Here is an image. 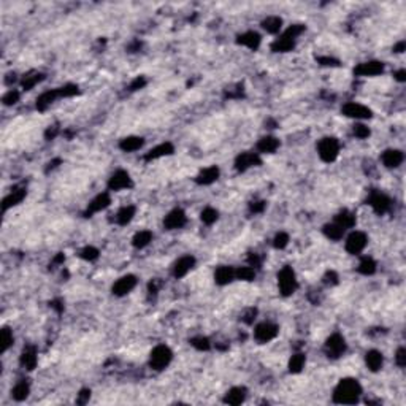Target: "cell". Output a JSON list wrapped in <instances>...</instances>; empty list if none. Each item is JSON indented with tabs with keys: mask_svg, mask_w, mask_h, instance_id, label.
Instances as JSON below:
<instances>
[{
	"mask_svg": "<svg viewBox=\"0 0 406 406\" xmlns=\"http://www.w3.org/2000/svg\"><path fill=\"white\" fill-rule=\"evenodd\" d=\"M404 48H406V43H404V42H398V43H396V44L394 46V51H395V52H403Z\"/></svg>",
	"mask_w": 406,
	"mask_h": 406,
	"instance_id": "e7e4bbea",
	"label": "cell"
},
{
	"mask_svg": "<svg viewBox=\"0 0 406 406\" xmlns=\"http://www.w3.org/2000/svg\"><path fill=\"white\" fill-rule=\"evenodd\" d=\"M335 222L340 224L341 227L346 230V228H352L356 226L357 218H356L354 213H350L349 210H343V211H340V213L335 216Z\"/></svg>",
	"mask_w": 406,
	"mask_h": 406,
	"instance_id": "4dcf8cb0",
	"label": "cell"
},
{
	"mask_svg": "<svg viewBox=\"0 0 406 406\" xmlns=\"http://www.w3.org/2000/svg\"><path fill=\"white\" fill-rule=\"evenodd\" d=\"M51 308H54V310H56L58 312H62V310H64V304H62V302H60V300H54V302H51Z\"/></svg>",
	"mask_w": 406,
	"mask_h": 406,
	"instance_id": "6125c7cd",
	"label": "cell"
},
{
	"mask_svg": "<svg viewBox=\"0 0 406 406\" xmlns=\"http://www.w3.org/2000/svg\"><path fill=\"white\" fill-rule=\"evenodd\" d=\"M256 278V268L252 266H240V268L235 270V280L240 281H254Z\"/></svg>",
	"mask_w": 406,
	"mask_h": 406,
	"instance_id": "ab89813d",
	"label": "cell"
},
{
	"mask_svg": "<svg viewBox=\"0 0 406 406\" xmlns=\"http://www.w3.org/2000/svg\"><path fill=\"white\" fill-rule=\"evenodd\" d=\"M12 81H13V82L16 81V73H8L6 78H5V84H6V86H12Z\"/></svg>",
	"mask_w": 406,
	"mask_h": 406,
	"instance_id": "be15d7a7",
	"label": "cell"
},
{
	"mask_svg": "<svg viewBox=\"0 0 406 406\" xmlns=\"http://www.w3.org/2000/svg\"><path fill=\"white\" fill-rule=\"evenodd\" d=\"M370 128H368L365 124H356L354 126V135L357 138H360V140H365V138L370 136Z\"/></svg>",
	"mask_w": 406,
	"mask_h": 406,
	"instance_id": "c3c4849f",
	"label": "cell"
},
{
	"mask_svg": "<svg viewBox=\"0 0 406 406\" xmlns=\"http://www.w3.org/2000/svg\"><path fill=\"white\" fill-rule=\"evenodd\" d=\"M43 80H44V75H43V73H40V72H29V73H27V75L22 76V80H21V88H22L24 90H30V89H34L36 84H38L40 81H43Z\"/></svg>",
	"mask_w": 406,
	"mask_h": 406,
	"instance_id": "1f68e13d",
	"label": "cell"
},
{
	"mask_svg": "<svg viewBox=\"0 0 406 406\" xmlns=\"http://www.w3.org/2000/svg\"><path fill=\"white\" fill-rule=\"evenodd\" d=\"M260 42H262L260 35L257 34V32H254V30L243 32V34H240L236 36V43L244 46V48H248V50H251V51H257V50H259Z\"/></svg>",
	"mask_w": 406,
	"mask_h": 406,
	"instance_id": "d6986e66",
	"label": "cell"
},
{
	"mask_svg": "<svg viewBox=\"0 0 406 406\" xmlns=\"http://www.w3.org/2000/svg\"><path fill=\"white\" fill-rule=\"evenodd\" d=\"M218 178H219V168L216 167V165H211V167L203 168L197 174L196 182L198 184V186H210V184H213Z\"/></svg>",
	"mask_w": 406,
	"mask_h": 406,
	"instance_id": "7402d4cb",
	"label": "cell"
},
{
	"mask_svg": "<svg viewBox=\"0 0 406 406\" xmlns=\"http://www.w3.org/2000/svg\"><path fill=\"white\" fill-rule=\"evenodd\" d=\"M248 264H249V266H252V268H259V266L262 265V257L259 254H249Z\"/></svg>",
	"mask_w": 406,
	"mask_h": 406,
	"instance_id": "f5cc1de1",
	"label": "cell"
},
{
	"mask_svg": "<svg viewBox=\"0 0 406 406\" xmlns=\"http://www.w3.org/2000/svg\"><path fill=\"white\" fill-rule=\"evenodd\" d=\"M64 260H66V256H64V254H58L56 257H54L52 264L54 265H60V264H64Z\"/></svg>",
	"mask_w": 406,
	"mask_h": 406,
	"instance_id": "03108f58",
	"label": "cell"
},
{
	"mask_svg": "<svg viewBox=\"0 0 406 406\" xmlns=\"http://www.w3.org/2000/svg\"><path fill=\"white\" fill-rule=\"evenodd\" d=\"M280 334V327L272 322H262L254 328V338L259 343H268V341L274 340Z\"/></svg>",
	"mask_w": 406,
	"mask_h": 406,
	"instance_id": "30bf717a",
	"label": "cell"
},
{
	"mask_svg": "<svg viewBox=\"0 0 406 406\" xmlns=\"http://www.w3.org/2000/svg\"><path fill=\"white\" fill-rule=\"evenodd\" d=\"M136 286V278L134 274H126L122 278H119L112 288V292L116 297H124L128 292H132L134 288Z\"/></svg>",
	"mask_w": 406,
	"mask_h": 406,
	"instance_id": "2e32d148",
	"label": "cell"
},
{
	"mask_svg": "<svg viewBox=\"0 0 406 406\" xmlns=\"http://www.w3.org/2000/svg\"><path fill=\"white\" fill-rule=\"evenodd\" d=\"M384 72V64L381 60H368L358 64L354 68L356 76H378Z\"/></svg>",
	"mask_w": 406,
	"mask_h": 406,
	"instance_id": "4fadbf2b",
	"label": "cell"
},
{
	"mask_svg": "<svg viewBox=\"0 0 406 406\" xmlns=\"http://www.w3.org/2000/svg\"><path fill=\"white\" fill-rule=\"evenodd\" d=\"M144 86H146V78H144V76H136V78L130 82V90L143 89Z\"/></svg>",
	"mask_w": 406,
	"mask_h": 406,
	"instance_id": "9f6ffc18",
	"label": "cell"
},
{
	"mask_svg": "<svg viewBox=\"0 0 406 406\" xmlns=\"http://www.w3.org/2000/svg\"><path fill=\"white\" fill-rule=\"evenodd\" d=\"M20 97H21L20 90H16V89H10V90H8L6 94L2 97V102H4V105H6V106H12V105H16L18 102H20Z\"/></svg>",
	"mask_w": 406,
	"mask_h": 406,
	"instance_id": "ee69618b",
	"label": "cell"
},
{
	"mask_svg": "<svg viewBox=\"0 0 406 406\" xmlns=\"http://www.w3.org/2000/svg\"><path fill=\"white\" fill-rule=\"evenodd\" d=\"M243 94H244V89H243L242 84H236V86L226 89V97L227 98H242Z\"/></svg>",
	"mask_w": 406,
	"mask_h": 406,
	"instance_id": "7dc6e473",
	"label": "cell"
},
{
	"mask_svg": "<svg viewBox=\"0 0 406 406\" xmlns=\"http://www.w3.org/2000/svg\"><path fill=\"white\" fill-rule=\"evenodd\" d=\"M403 159H404V156H403V152L400 150H386L381 154V160L384 164V167H387V168L400 167Z\"/></svg>",
	"mask_w": 406,
	"mask_h": 406,
	"instance_id": "ffe728a7",
	"label": "cell"
},
{
	"mask_svg": "<svg viewBox=\"0 0 406 406\" xmlns=\"http://www.w3.org/2000/svg\"><path fill=\"white\" fill-rule=\"evenodd\" d=\"M366 203L373 208V211H374L376 214H384V213H387V211L390 210V205H392L390 198L387 197L386 194L376 192V190H373V192L370 194V196H368Z\"/></svg>",
	"mask_w": 406,
	"mask_h": 406,
	"instance_id": "9c48e42d",
	"label": "cell"
},
{
	"mask_svg": "<svg viewBox=\"0 0 406 406\" xmlns=\"http://www.w3.org/2000/svg\"><path fill=\"white\" fill-rule=\"evenodd\" d=\"M59 134V127L58 126H50L48 130L44 132V138L46 140H52V138H56Z\"/></svg>",
	"mask_w": 406,
	"mask_h": 406,
	"instance_id": "680465c9",
	"label": "cell"
},
{
	"mask_svg": "<svg viewBox=\"0 0 406 406\" xmlns=\"http://www.w3.org/2000/svg\"><path fill=\"white\" fill-rule=\"evenodd\" d=\"M188 222V216L181 208H174L164 219V227L167 230H176L184 227Z\"/></svg>",
	"mask_w": 406,
	"mask_h": 406,
	"instance_id": "9a60e30c",
	"label": "cell"
},
{
	"mask_svg": "<svg viewBox=\"0 0 406 406\" xmlns=\"http://www.w3.org/2000/svg\"><path fill=\"white\" fill-rule=\"evenodd\" d=\"M29 394H30V387L26 380H21L20 382H16L13 390H12V396L16 402H24L27 396H29Z\"/></svg>",
	"mask_w": 406,
	"mask_h": 406,
	"instance_id": "e575fe53",
	"label": "cell"
},
{
	"mask_svg": "<svg viewBox=\"0 0 406 406\" xmlns=\"http://www.w3.org/2000/svg\"><path fill=\"white\" fill-rule=\"evenodd\" d=\"M194 266H196V257L194 256H182L173 265V276L174 278H184Z\"/></svg>",
	"mask_w": 406,
	"mask_h": 406,
	"instance_id": "e0dca14e",
	"label": "cell"
},
{
	"mask_svg": "<svg viewBox=\"0 0 406 406\" xmlns=\"http://www.w3.org/2000/svg\"><path fill=\"white\" fill-rule=\"evenodd\" d=\"M98 249L94 248V246H86V248H82L81 249V252H80V257L82 260H86V262H94L98 259Z\"/></svg>",
	"mask_w": 406,
	"mask_h": 406,
	"instance_id": "b9f144b4",
	"label": "cell"
},
{
	"mask_svg": "<svg viewBox=\"0 0 406 406\" xmlns=\"http://www.w3.org/2000/svg\"><path fill=\"white\" fill-rule=\"evenodd\" d=\"M172 358H173L172 349L168 346H165V344H159V346H156L151 350V354H150V366L152 368V370H156V372H162V370H165V368L170 365Z\"/></svg>",
	"mask_w": 406,
	"mask_h": 406,
	"instance_id": "3957f363",
	"label": "cell"
},
{
	"mask_svg": "<svg viewBox=\"0 0 406 406\" xmlns=\"http://www.w3.org/2000/svg\"><path fill=\"white\" fill-rule=\"evenodd\" d=\"M322 230H324V235L328 240H332V242H340V240L344 236V232H346V230L340 224H336L335 220L332 224H326Z\"/></svg>",
	"mask_w": 406,
	"mask_h": 406,
	"instance_id": "d6a6232c",
	"label": "cell"
},
{
	"mask_svg": "<svg viewBox=\"0 0 406 406\" xmlns=\"http://www.w3.org/2000/svg\"><path fill=\"white\" fill-rule=\"evenodd\" d=\"M357 272L364 276H372L376 273V262L372 259V257L365 256L360 259V264H358V266H357Z\"/></svg>",
	"mask_w": 406,
	"mask_h": 406,
	"instance_id": "8d00e7d4",
	"label": "cell"
},
{
	"mask_svg": "<svg viewBox=\"0 0 406 406\" xmlns=\"http://www.w3.org/2000/svg\"><path fill=\"white\" fill-rule=\"evenodd\" d=\"M219 218V213H218V210L214 208H211V206H206L205 210L202 211V214H200V219H202V222L203 224H206V226H211V224H214L216 220Z\"/></svg>",
	"mask_w": 406,
	"mask_h": 406,
	"instance_id": "60d3db41",
	"label": "cell"
},
{
	"mask_svg": "<svg viewBox=\"0 0 406 406\" xmlns=\"http://www.w3.org/2000/svg\"><path fill=\"white\" fill-rule=\"evenodd\" d=\"M362 395V386L356 378H343L334 390V402L338 404H356Z\"/></svg>",
	"mask_w": 406,
	"mask_h": 406,
	"instance_id": "6da1fadb",
	"label": "cell"
},
{
	"mask_svg": "<svg viewBox=\"0 0 406 406\" xmlns=\"http://www.w3.org/2000/svg\"><path fill=\"white\" fill-rule=\"evenodd\" d=\"M235 280V268L228 265H220L214 272V281L219 286H227Z\"/></svg>",
	"mask_w": 406,
	"mask_h": 406,
	"instance_id": "603a6c76",
	"label": "cell"
},
{
	"mask_svg": "<svg viewBox=\"0 0 406 406\" xmlns=\"http://www.w3.org/2000/svg\"><path fill=\"white\" fill-rule=\"evenodd\" d=\"M318 154L322 162L332 164L335 162L340 154V142L335 136H326L322 138L318 144Z\"/></svg>",
	"mask_w": 406,
	"mask_h": 406,
	"instance_id": "5b68a950",
	"label": "cell"
},
{
	"mask_svg": "<svg viewBox=\"0 0 406 406\" xmlns=\"http://www.w3.org/2000/svg\"><path fill=\"white\" fill-rule=\"evenodd\" d=\"M58 164H60V159H56V160L50 162V164H48V170H50V168H54V167H58Z\"/></svg>",
	"mask_w": 406,
	"mask_h": 406,
	"instance_id": "003e7915",
	"label": "cell"
},
{
	"mask_svg": "<svg viewBox=\"0 0 406 406\" xmlns=\"http://www.w3.org/2000/svg\"><path fill=\"white\" fill-rule=\"evenodd\" d=\"M59 94L60 97H75L80 94V88L76 84H66V86H62L59 88Z\"/></svg>",
	"mask_w": 406,
	"mask_h": 406,
	"instance_id": "f6af8a7d",
	"label": "cell"
},
{
	"mask_svg": "<svg viewBox=\"0 0 406 406\" xmlns=\"http://www.w3.org/2000/svg\"><path fill=\"white\" fill-rule=\"evenodd\" d=\"M259 165H262L259 152H242L235 159V168L238 172H246L252 167H259Z\"/></svg>",
	"mask_w": 406,
	"mask_h": 406,
	"instance_id": "7c38bea8",
	"label": "cell"
},
{
	"mask_svg": "<svg viewBox=\"0 0 406 406\" xmlns=\"http://www.w3.org/2000/svg\"><path fill=\"white\" fill-rule=\"evenodd\" d=\"M341 113L352 119H370L373 116L370 108L360 104H356V102H348V104H344L343 108H341Z\"/></svg>",
	"mask_w": 406,
	"mask_h": 406,
	"instance_id": "8fae6325",
	"label": "cell"
},
{
	"mask_svg": "<svg viewBox=\"0 0 406 406\" xmlns=\"http://www.w3.org/2000/svg\"><path fill=\"white\" fill-rule=\"evenodd\" d=\"M265 208H266V202H264V200L252 202L251 205H249V211H251V213H262Z\"/></svg>",
	"mask_w": 406,
	"mask_h": 406,
	"instance_id": "db71d44e",
	"label": "cell"
},
{
	"mask_svg": "<svg viewBox=\"0 0 406 406\" xmlns=\"http://www.w3.org/2000/svg\"><path fill=\"white\" fill-rule=\"evenodd\" d=\"M110 203H112V197H110V194L108 192H102L98 194L97 197H94L90 202H89V205L84 211V218H90L92 214H96V213H100V211H104L105 208L110 206Z\"/></svg>",
	"mask_w": 406,
	"mask_h": 406,
	"instance_id": "5bb4252c",
	"label": "cell"
},
{
	"mask_svg": "<svg viewBox=\"0 0 406 406\" xmlns=\"http://www.w3.org/2000/svg\"><path fill=\"white\" fill-rule=\"evenodd\" d=\"M190 346L196 348L197 350H210L211 349V341L206 336H196L190 340Z\"/></svg>",
	"mask_w": 406,
	"mask_h": 406,
	"instance_id": "7bdbcfd3",
	"label": "cell"
},
{
	"mask_svg": "<svg viewBox=\"0 0 406 406\" xmlns=\"http://www.w3.org/2000/svg\"><path fill=\"white\" fill-rule=\"evenodd\" d=\"M90 398V390L89 389H81L80 394H78V398H76V403L78 404H86Z\"/></svg>",
	"mask_w": 406,
	"mask_h": 406,
	"instance_id": "6f0895ef",
	"label": "cell"
},
{
	"mask_svg": "<svg viewBox=\"0 0 406 406\" xmlns=\"http://www.w3.org/2000/svg\"><path fill=\"white\" fill-rule=\"evenodd\" d=\"M280 148V140L278 138H274L272 135H266V136H262L259 143H257V151L262 152V154H273L276 150Z\"/></svg>",
	"mask_w": 406,
	"mask_h": 406,
	"instance_id": "484cf974",
	"label": "cell"
},
{
	"mask_svg": "<svg viewBox=\"0 0 406 406\" xmlns=\"http://www.w3.org/2000/svg\"><path fill=\"white\" fill-rule=\"evenodd\" d=\"M134 186V181L126 170H116L108 180V189L113 192H119L124 189H130Z\"/></svg>",
	"mask_w": 406,
	"mask_h": 406,
	"instance_id": "52a82bcc",
	"label": "cell"
},
{
	"mask_svg": "<svg viewBox=\"0 0 406 406\" xmlns=\"http://www.w3.org/2000/svg\"><path fill=\"white\" fill-rule=\"evenodd\" d=\"M288 244H289V235L288 234H286V232L276 234V236L273 238V246L276 249H284Z\"/></svg>",
	"mask_w": 406,
	"mask_h": 406,
	"instance_id": "bcb514c9",
	"label": "cell"
},
{
	"mask_svg": "<svg viewBox=\"0 0 406 406\" xmlns=\"http://www.w3.org/2000/svg\"><path fill=\"white\" fill-rule=\"evenodd\" d=\"M262 29L268 34H278L282 29V20L280 16H266L262 21Z\"/></svg>",
	"mask_w": 406,
	"mask_h": 406,
	"instance_id": "836d02e7",
	"label": "cell"
},
{
	"mask_svg": "<svg viewBox=\"0 0 406 406\" xmlns=\"http://www.w3.org/2000/svg\"><path fill=\"white\" fill-rule=\"evenodd\" d=\"M174 152V146L173 143L170 142H165V143H160L152 150H150L146 154H144V160L146 162H151V160H158V159H162V158H167V156H172Z\"/></svg>",
	"mask_w": 406,
	"mask_h": 406,
	"instance_id": "ac0fdd59",
	"label": "cell"
},
{
	"mask_svg": "<svg viewBox=\"0 0 406 406\" xmlns=\"http://www.w3.org/2000/svg\"><path fill=\"white\" fill-rule=\"evenodd\" d=\"M159 288H160V281L159 280H152L150 284H148V290H150V294H152V295L158 294Z\"/></svg>",
	"mask_w": 406,
	"mask_h": 406,
	"instance_id": "91938a15",
	"label": "cell"
},
{
	"mask_svg": "<svg viewBox=\"0 0 406 406\" xmlns=\"http://www.w3.org/2000/svg\"><path fill=\"white\" fill-rule=\"evenodd\" d=\"M26 188H14L8 196L4 198L2 202V210L4 211H8L10 208L16 206V205H20V203L26 198Z\"/></svg>",
	"mask_w": 406,
	"mask_h": 406,
	"instance_id": "44dd1931",
	"label": "cell"
},
{
	"mask_svg": "<svg viewBox=\"0 0 406 406\" xmlns=\"http://www.w3.org/2000/svg\"><path fill=\"white\" fill-rule=\"evenodd\" d=\"M144 144V140L142 136H126L122 138L121 142H119V150L124 151V152H134V151H138L140 148Z\"/></svg>",
	"mask_w": 406,
	"mask_h": 406,
	"instance_id": "f1b7e54d",
	"label": "cell"
},
{
	"mask_svg": "<svg viewBox=\"0 0 406 406\" xmlns=\"http://www.w3.org/2000/svg\"><path fill=\"white\" fill-rule=\"evenodd\" d=\"M366 243H368V236L364 232H360V230H356V232L349 234V236L346 238L344 246H346V251L349 254L358 256L365 249Z\"/></svg>",
	"mask_w": 406,
	"mask_h": 406,
	"instance_id": "ba28073f",
	"label": "cell"
},
{
	"mask_svg": "<svg viewBox=\"0 0 406 406\" xmlns=\"http://www.w3.org/2000/svg\"><path fill=\"white\" fill-rule=\"evenodd\" d=\"M59 97H60L59 88L43 92V94L38 98H36V110H38V112H44V110L48 108L52 104V102H56V98H59Z\"/></svg>",
	"mask_w": 406,
	"mask_h": 406,
	"instance_id": "83f0119b",
	"label": "cell"
},
{
	"mask_svg": "<svg viewBox=\"0 0 406 406\" xmlns=\"http://www.w3.org/2000/svg\"><path fill=\"white\" fill-rule=\"evenodd\" d=\"M318 62L320 64V66H324V67H338L340 66V62L334 58H328V56H322V58H318Z\"/></svg>",
	"mask_w": 406,
	"mask_h": 406,
	"instance_id": "816d5d0a",
	"label": "cell"
},
{
	"mask_svg": "<svg viewBox=\"0 0 406 406\" xmlns=\"http://www.w3.org/2000/svg\"><path fill=\"white\" fill-rule=\"evenodd\" d=\"M21 365L26 368V370L32 372L34 368L36 366V362H38V357H36V349L34 346H27L24 348L22 354H21V358H20Z\"/></svg>",
	"mask_w": 406,
	"mask_h": 406,
	"instance_id": "d4e9b609",
	"label": "cell"
},
{
	"mask_svg": "<svg viewBox=\"0 0 406 406\" xmlns=\"http://www.w3.org/2000/svg\"><path fill=\"white\" fill-rule=\"evenodd\" d=\"M151 242H152V232H150V230H140V232H136L132 238V244L136 249L146 248Z\"/></svg>",
	"mask_w": 406,
	"mask_h": 406,
	"instance_id": "d590c367",
	"label": "cell"
},
{
	"mask_svg": "<svg viewBox=\"0 0 406 406\" xmlns=\"http://www.w3.org/2000/svg\"><path fill=\"white\" fill-rule=\"evenodd\" d=\"M365 364L366 366L370 368L372 372H380L381 370V366L384 364V357L382 354L380 352V350H376V349H372V350H368V352L365 354Z\"/></svg>",
	"mask_w": 406,
	"mask_h": 406,
	"instance_id": "4316f807",
	"label": "cell"
},
{
	"mask_svg": "<svg viewBox=\"0 0 406 406\" xmlns=\"http://www.w3.org/2000/svg\"><path fill=\"white\" fill-rule=\"evenodd\" d=\"M304 32L303 24H294L289 29H286L278 38L272 43V51L273 52H289L295 48V42Z\"/></svg>",
	"mask_w": 406,
	"mask_h": 406,
	"instance_id": "7a4b0ae2",
	"label": "cell"
},
{
	"mask_svg": "<svg viewBox=\"0 0 406 406\" xmlns=\"http://www.w3.org/2000/svg\"><path fill=\"white\" fill-rule=\"evenodd\" d=\"M256 316H257V310H256V308H248V310L243 312L242 320L244 322V324L251 326L252 322H254V319H256Z\"/></svg>",
	"mask_w": 406,
	"mask_h": 406,
	"instance_id": "681fc988",
	"label": "cell"
},
{
	"mask_svg": "<svg viewBox=\"0 0 406 406\" xmlns=\"http://www.w3.org/2000/svg\"><path fill=\"white\" fill-rule=\"evenodd\" d=\"M304 364H306V357H304V354H302V352L294 354L289 360V372L292 374H298L303 370Z\"/></svg>",
	"mask_w": 406,
	"mask_h": 406,
	"instance_id": "74e56055",
	"label": "cell"
},
{
	"mask_svg": "<svg viewBox=\"0 0 406 406\" xmlns=\"http://www.w3.org/2000/svg\"><path fill=\"white\" fill-rule=\"evenodd\" d=\"M278 286H280V292L282 297H290V295L297 290L298 282H297V276H295V272L292 270V266L286 265L280 270Z\"/></svg>",
	"mask_w": 406,
	"mask_h": 406,
	"instance_id": "277c9868",
	"label": "cell"
},
{
	"mask_svg": "<svg viewBox=\"0 0 406 406\" xmlns=\"http://www.w3.org/2000/svg\"><path fill=\"white\" fill-rule=\"evenodd\" d=\"M395 362H396V365H398V366H404L406 365V349L404 348H400L398 350H396Z\"/></svg>",
	"mask_w": 406,
	"mask_h": 406,
	"instance_id": "11a10c76",
	"label": "cell"
},
{
	"mask_svg": "<svg viewBox=\"0 0 406 406\" xmlns=\"http://www.w3.org/2000/svg\"><path fill=\"white\" fill-rule=\"evenodd\" d=\"M326 354L330 357V358H338L341 357L348 349V344H346V340L343 335L340 334H334L330 335L327 340H326Z\"/></svg>",
	"mask_w": 406,
	"mask_h": 406,
	"instance_id": "8992f818",
	"label": "cell"
},
{
	"mask_svg": "<svg viewBox=\"0 0 406 406\" xmlns=\"http://www.w3.org/2000/svg\"><path fill=\"white\" fill-rule=\"evenodd\" d=\"M395 80L396 81H400V82H403V81H406V70H398V72H395Z\"/></svg>",
	"mask_w": 406,
	"mask_h": 406,
	"instance_id": "94428289",
	"label": "cell"
},
{
	"mask_svg": "<svg viewBox=\"0 0 406 406\" xmlns=\"http://www.w3.org/2000/svg\"><path fill=\"white\" fill-rule=\"evenodd\" d=\"M246 387H242V386H236V387H232L224 396V403L227 404H232V406H238L242 404L244 400H246Z\"/></svg>",
	"mask_w": 406,
	"mask_h": 406,
	"instance_id": "cb8c5ba5",
	"label": "cell"
},
{
	"mask_svg": "<svg viewBox=\"0 0 406 406\" xmlns=\"http://www.w3.org/2000/svg\"><path fill=\"white\" fill-rule=\"evenodd\" d=\"M13 340L14 338H13L12 330L8 327H4L2 330H0V350H2V352H6V350L13 346Z\"/></svg>",
	"mask_w": 406,
	"mask_h": 406,
	"instance_id": "f35d334b",
	"label": "cell"
},
{
	"mask_svg": "<svg viewBox=\"0 0 406 406\" xmlns=\"http://www.w3.org/2000/svg\"><path fill=\"white\" fill-rule=\"evenodd\" d=\"M322 281H324V284H327V286H336L338 284V274H336V272H334V270L326 272Z\"/></svg>",
	"mask_w": 406,
	"mask_h": 406,
	"instance_id": "f907efd6",
	"label": "cell"
},
{
	"mask_svg": "<svg viewBox=\"0 0 406 406\" xmlns=\"http://www.w3.org/2000/svg\"><path fill=\"white\" fill-rule=\"evenodd\" d=\"M136 213V208L134 205H127V206H122L121 210L116 213V224L119 226H127L132 222V219Z\"/></svg>",
	"mask_w": 406,
	"mask_h": 406,
	"instance_id": "f546056e",
	"label": "cell"
}]
</instances>
